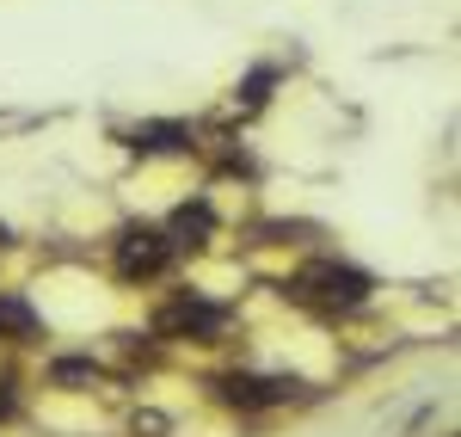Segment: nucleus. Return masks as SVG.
Listing matches in <instances>:
<instances>
[{
	"instance_id": "obj_7",
	"label": "nucleus",
	"mask_w": 461,
	"mask_h": 437,
	"mask_svg": "<svg viewBox=\"0 0 461 437\" xmlns=\"http://www.w3.org/2000/svg\"><path fill=\"white\" fill-rule=\"evenodd\" d=\"M0 332H6V339H32V332H37L32 302H19V296H0Z\"/></svg>"
},
{
	"instance_id": "obj_10",
	"label": "nucleus",
	"mask_w": 461,
	"mask_h": 437,
	"mask_svg": "<svg viewBox=\"0 0 461 437\" xmlns=\"http://www.w3.org/2000/svg\"><path fill=\"white\" fill-rule=\"evenodd\" d=\"M6 413H13V388H0V419H6Z\"/></svg>"
},
{
	"instance_id": "obj_2",
	"label": "nucleus",
	"mask_w": 461,
	"mask_h": 437,
	"mask_svg": "<svg viewBox=\"0 0 461 437\" xmlns=\"http://www.w3.org/2000/svg\"><path fill=\"white\" fill-rule=\"evenodd\" d=\"M173 265V241L160 228H123L117 234V278L142 284V278H160Z\"/></svg>"
},
{
	"instance_id": "obj_6",
	"label": "nucleus",
	"mask_w": 461,
	"mask_h": 437,
	"mask_svg": "<svg viewBox=\"0 0 461 437\" xmlns=\"http://www.w3.org/2000/svg\"><path fill=\"white\" fill-rule=\"evenodd\" d=\"M215 228V216H210V204H185V210H178L173 216V247H197V241H203V234H210Z\"/></svg>"
},
{
	"instance_id": "obj_11",
	"label": "nucleus",
	"mask_w": 461,
	"mask_h": 437,
	"mask_svg": "<svg viewBox=\"0 0 461 437\" xmlns=\"http://www.w3.org/2000/svg\"><path fill=\"white\" fill-rule=\"evenodd\" d=\"M6 241H13V228H6V222H0V247H6Z\"/></svg>"
},
{
	"instance_id": "obj_8",
	"label": "nucleus",
	"mask_w": 461,
	"mask_h": 437,
	"mask_svg": "<svg viewBox=\"0 0 461 437\" xmlns=\"http://www.w3.org/2000/svg\"><path fill=\"white\" fill-rule=\"evenodd\" d=\"M93 376H99L93 358H62V364H56V382H93Z\"/></svg>"
},
{
	"instance_id": "obj_4",
	"label": "nucleus",
	"mask_w": 461,
	"mask_h": 437,
	"mask_svg": "<svg viewBox=\"0 0 461 437\" xmlns=\"http://www.w3.org/2000/svg\"><path fill=\"white\" fill-rule=\"evenodd\" d=\"M221 327H228V308H215V302H197V296H185V302H173V308L160 314V332H191V339H215Z\"/></svg>"
},
{
	"instance_id": "obj_3",
	"label": "nucleus",
	"mask_w": 461,
	"mask_h": 437,
	"mask_svg": "<svg viewBox=\"0 0 461 437\" xmlns=\"http://www.w3.org/2000/svg\"><path fill=\"white\" fill-rule=\"evenodd\" d=\"M302 382L289 376H221V401L234 406H277V401H295Z\"/></svg>"
},
{
	"instance_id": "obj_1",
	"label": "nucleus",
	"mask_w": 461,
	"mask_h": 437,
	"mask_svg": "<svg viewBox=\"0 0 461 437\" xmlns=\"http://www.w3.org/2000/svg\"><path fill=\"white\" fill-rule=\"evenodd\" d=\"M289 290L302 296V302H314V308H363L369 302V278L357 271V265H339V259H314L308 271H295V284Z\"/></svg>"
},
{
	"instance_id": "obj_9",
	"label": "nucleus",
	"mask_w": 461,
	"mask_h": 437,
	"mask_svg": "<svg viewBox=\"0 0 461 437\" xmlns=\"http://www.w3.org/2000/svg\"><path fill=\"white\" fill-rule=\"evenodd\" d=\"M265 86H271V74H252V80H247V111L265 105Z\"/></svg>"
},
{
	"instance_id": "obj_5",
	"label": "nucleus",
	"mask_w": 461,
	"mask_h": 437,
	"mask_svg": "<svg viewBox=\"0 0 461 437\" xmlns=\"http://www.w3.org/2000/svg\"><path fill=\"white\" fill-rule=\"evenodd\" d=\"M191 142L178 123H142V130H130V148L136 154H178V148Z\"/></svg>"
}]
</instances>
